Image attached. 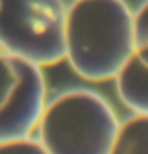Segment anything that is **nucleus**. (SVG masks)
Here are the masks:
<instances>
[{"label": "nucleus", "instance_id": "obj_5", "mask_svg": "<svg viewBox=\"0 0 148 154\" xmlns=\"http://www.w3.org/2000/svg\"><path fill=\"white\" fill-rule=\"evenodd\" d=\"M114 79L116 91L126 108L134 114L148 116V67L134 55Z\"/></svg>", "mask_w": 148, "mask_h": 154}, {"label": "nucleus", "instance_id": "obj_4", "mask_svg": "<svg viewBox=\"0 0 148 154\" xmlns=\"http://www.w3.org/2000/svg\"><path fill=\"white\" fill-rule=\"evenodd\" d=\"M47 106L43 69L20 57L0 53V142L29 138Z\"/></svg>", "mask_w": 148, "mask_h": 154}, {"label": "nucleus", "instance_id": "obj_3", "mask_svg": "<svg viewBox=\"0 0 148 154\" xmlns=\"http://www.w3.org/2000/svg\"><path fill=\"white\" fill-rule=\"evenodd\" d=\"M63 0H0V51L35 65L65 61Z\"/></svg>", "mask_w": 148, "mask_h": 154}, {"label": "nucleus", "instance_id": "obj_6", "mask_svg": "<svg viewBox=\"0 0 148 154\" xmlns=\"http://www.w3.org/2000/svg\"><path fill=\"white\" fill-rule=\"evenodd\" d=\"M109 154H148V116L134 114L120 122Z\"/></svg>", "mask_w": 148, "mask_h": 154}, {"label": "nucleus", "instance_id": "obj_8", "mask_svg": "<svg viewBox=\"0 0 148 154\" xmlns=\"http://www.w3.org/2000/svg\"><path fill=\"white\" fill-rule=\"evenodd\" d=\"M0 154H49L45 146L35 138H20L10 142H0Z\"/></svg>", "mask_w": 148, "mask_h": 154}, {"label": "nucleus", "instance_id": "obj_7", "mask_svg": "<svg viewBox=\"0 0 148 154\" xmlns=\"http://www.w3.org/2000/svg\"><path fill=\"white\" fill-rule=\"evenodd\" d=\"M134 55L148 67V0L134 10Z\"/></svg>", "mask_w": 148, "mask_h": 154}, {"label": "nucleus", "instance_id": "obj_9", "mask_svg": "<svg viewBox=\"0 0 148 154\" xmlns=\"http://www.w3.org/2000/svg\"><path fill=\"white\" fill-rule=\"evenodd\" d=\"M0 53H2V51H0Z\"/></svg>", "mask_w": 148, "mask_h": 154}, {"label": "nucleus", "instance_id": "obj_1", "mask_svg": "<svg viewBox=\"0 0 148 154\" xmlns=\"http://www.w3.org/2000/svg\"><path fill=\"white\" fill-rule=\"evenodd\" d=\"M134 57V10L126 0H73L65 59L85 81H108Z\"/></svg>", "mask_w": 148, "mask_h": 154}, {"label": "nucleus", "instance_id": "obj_2", "mask_svg": "<svg viewBox=\"0 0 148 154\" xmlns=\"http://www.w3.org/2000/svg\"><path fill=\"white\" fill-rule=\"evenodd\" d=\"M120 120L103 95L67 89L47 101L39 122V142L49 154H109Z\"/></svg>", "mask_w": 148, "mask_h": 154}]
</instances>
